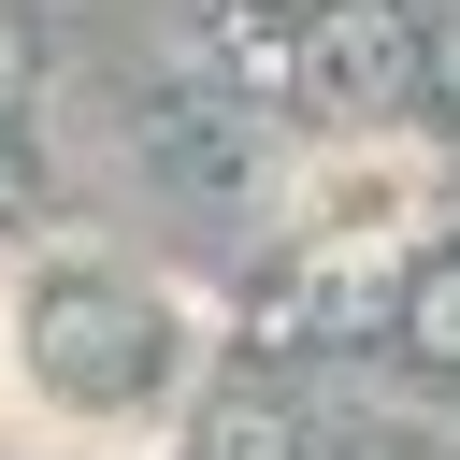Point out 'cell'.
Here are the masks:
<instances>
[{"label": "cell", "mask_w": 460, "mask_h": 460, "mask_svg": "<svg viewBox=\"0 0 460 460\" xmlns=\"http://www.w3.org/2000/svg\"><path fill=\"white\" fill-rule=\"evenodd\" d=\"M29 374H43L58 402H86V417H101V402H144V388H158V302L86 288V273L43 288V302H29Z\"/></svg>", "instance_id": "1"}, {"label": "cell", "mask_w": 460, "mask_h": 460, "mask_svg": "<svg viewBox=\"0 0 460 460\" xmlns=\"http://www.w3.org/2000/svg\"><path fill=\"white\" fill-rule=\"evenodd\" d=\"M316 86H331V101H359V115H374V101H388V86H402V29H388V14H374V0H359V14H331V29H316Z\"/></svg>", "instance_id": "2"}, {"label": "cell", "mask_w": 460, "mask_h": 460, "mask_svg": "<svg viewBox=\"0 0 460 460\" xmlns=\"http://www.w3.org/2000/svg\"><path fill=\"white\" fill-rule=\"evenodd\" d=\"M402 345H417V359H446V374H460V259H431V273H417V288H402Z\"/></svg>", "instance_id": "3"}, {"label": "cell", "mask_w": 460, "mask_h": 460, "mask_svg": "<svg viewBox=\"0 0 460 460\" xmlns=\"http://www.w3.org/2000/svg\"><path fill=\"white\" fill-rule=\"evenodd\" d=\"M187 460H288V417H273V402H216Z\"/></svg>", "instance_id": "4"}, {"label": "cell", "mask_w": 460, "mask_h": 460, "mask_svg": "<svg viewBox=\"0 0 460 460\" xmlns=\"http://www.w3.org/2000/svg\"><path fill=\"white\" fill-rule=\"evenodd\" d=\"M431 86H446V101H460V14H446V29H431Z\"/></svg>", "instance_id": "5"}, {"label": "cell", "mask_w": 460, "mask_h": 460, "mask_svg": "<svg viewBox=\"0 0 460 460\" xmlns=\"http://www.w3.org/2000/svg\"><path fill=\"white\" fill-rule=\"evenodd\" d=\"M14 86H29V43H14V14H0V101H14Z\"/></svg>", "instance_id": "6"}]
</instances>
